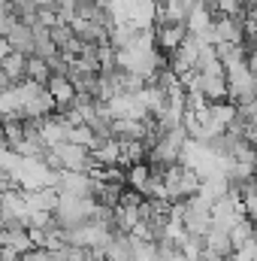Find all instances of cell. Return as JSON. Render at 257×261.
Returning a JSON list of instances; mask_svg holds the SVG:
<instances>
[{
  "instance_id": "cell-3",
  "label": "cell",
  "mask_w": 257,
  "mask_h": 261,
  "mask_svg": "<svg viewBox=\"0 0 257 261\" xmlns=\"http://www.w3.org/2000/svg\"><path fill=\"white\" fill-rule=\"evenodd\" d=\"M188 37H191L188 24H173V21H167V24H154V46H157L164 55H173Z\"/></svg>"
},
{
  "instance_id": "cell-7",
  "label": "cell",
  "mask_w": 257,
  "mask_h": 261,
  "mask_svg": "<svg viewBox=\"0 0 257 261\" xmlns=\"http://www.w3.org/2000/svg\"><path fill=\"white\" fill-rule=\"evenodd\" d=\"M0 243L3 246H9V249H15V252H30L37 243H34V234H30V228H12V231H3L0 234Z\"/></svg>"
},
{
  "instance_id": "cell-11",
  "label": "cell",
  "mask_w": 257,
  "mask_h": 261,
  "mask_svg": "<svg viewBox=\"0 0 257 261\" xmlns=\"http://www.w3.org/2000/svg\"><path fill=\"white\" fill-rule=\"evenodd\" d=\"M21 261H52V252L49 249H40V246H34L30 252H24Z\"/></svg>"
},
{
  "instance_id": "cell-2",
  "label": "cell",
  "mask_w": 257,
  "mask_h": 261,
  "mask_svg": "<svg viewBox=\"0 0 257 261\" xmlns=\"http://www.w3.org/2000/svg\"><path fill=\"white\" fill-rule=\"evenodd\" d=\"M164 182H167V200L170 203H185V200L197 197L200 189H203V176L197 170H191V167H185V164L170 167Z\"/></svg>"
},
{
  "instance_id": "cell-8",
  "label": "cell",
  "mask_w": 257,
  "mask_h": 261,
  "mask_svg": "<svg viewBox=\"0 0 257 261\" xmlns=\"http://www.w3.org/2000/svg\"><path fill=\"white\" fill-rule=\"evenodd\" d=\"M27 79L40 82V85H49V82H52V67H49V61L30 55V58H27Z\"/></svg>"
},
{
  "instance_id": "cell-6",
  "label": "cell",
  "mask_w": 257,
  "mask_h": 261,
  "mask_svg": "<svg viewBox=\"0 0 257 261\" xmlns=\"http://www.w3.org/2000/svg\"><path fill=\"white\" fill-rule=\"evenodd\" d=\"M49 88V94L55 97V103H58V110H64V107H73V100H76V85L70 82V79H64V76H52V82L46 85Z\"/></svg>"
},
{
  "instance_id": "cell-5",
  "label": "cell",
  "mask_w": 257,
  "mask_h": 261,
  "mask_svg": "<svg viewBox=\"0 0 257 261\" xmlns=\"http://www.w3.org/2000/svg\"><path fill=\"white\" fill-rule=\"evenodd\" d=\"M3 40H9V46H12V52H18V55H34V28L30 24H24V21H18L15 24V31L9 34V37H3Z\"/></svg>"
},
{
  "instance_id": "cell-10",
  "label": "cell",
  "mask_w": 257,
  "mask_h": 261,
  "mask_svg": "<svg viewBox=\"0 0 257 261\" xmlns=\"http://www.w3.org/2000/svg\"><path fill=\"white\" fill-rule=\"evenodd\" d=\"M218 15H227V18H248L245 0H218Z\"/></svg>"
},
{
  "instance_id": "cell-1",
  "label": "cell",
  "mask_w": 257,
  "mask_h": 261,
  "mask_svg": "<svg viewBox=\"0 0 257 261\" xmlns=\"http://www.w3.org/2000/svg\"><path fill=\"white\" fill-rule=\"evenodd\" d=\"M173 219L182 222L185 234L191 237H206L212 231V203L206 197H191L185 203H173Z\"/></svg>"
},
{
  "instance_id": "cell-9",
  "label": "cell",
  "mask_w": 257,
  "mask_h": 261,
  "mask_svg": "<svg viewBox=\"0 0 257 261\" xmlns=\"http://www.w3.org/2000/svg\"><path fill=\"white\" fill-rule=\"evenodd\" d=\"M103 6H106L103 0H76V15L85 18V21H97Z\"/></svg>"
},
{
  "instance_id": "cell-4",
  "label": "cell",
  "mask_w": 257,
  "mask_h": 261,
  "mask_svg": "<svg viewBox=\"0 0 257 261\" xmlns=\"http://www.w3.org/2000/svg\"><path fill=\"white\" fill-rule=\"evenodd\" d=\"M206 246H209V252H212V255H218V258H224V261H233V258H236V246H233L230 231L212 228V231L206 234Z\"/></svg>"
}]
</instances>
